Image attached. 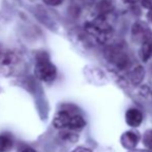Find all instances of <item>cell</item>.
<instances>
[{
	"label": "cell",
	"mask_w": 152,
	"mask_h": 152,
	"mask_svg": "<svg viewBox=\"0 0 152 152\" xmlns=\"http://www.w3.org/2000/svg\"><path fill=\"white\" fill-rule=\"evenodd\" d=\"M85 31L98 44H106L112 37V27L108 24L104 17L99 16L92 22H87L84 26Z\"/></svg>",
	"instance_id": "1"
},
{
	"label": "cell",
	"mask_w": 152,
	"mask_h": 152,
	"mask_svg": "<svg viewBox=\"0 0 152 152\" xmlns=\"http://www.w3.org/2000/svg\"><path fill=\"white\" fill-rule=\"evenodd\" d=\"M35 75L42 82L50 83L56 79L57 68L49 59L46 52H38L36 55Z\"/></svg>",
	"instance_id": "2"
},
{
	"label": "cell",
	"mask_w": 152,
	"mask_h": 152,
	"mask_svg": "<svg viewBox=\"0 0 152 152\" xmlns=\"http://www.w3.org/2000/svg\"><path fill=\"white\" fill-rule=\"evenodd\" d=\"M21 59L16 53L14 52H4L0 53V74L12 75L18 69L20 66Z\"/></svg>",
	"instance_id": "3"
},
{
	"label": "cell",
	"mask_w": 152,
	"mask_h": 152,
	"mask_svg": "<svg viewBox=\"0 0 152 152\" xmlns=\"http://www.w3.org/2000/svg\"><path fill=\"white\" fill-rule=\"evenodd\" d=\"M106 56L109 61L114 63L119 69H124L129 64V59L127 55L117 49H109L108 52L106 53Z\"/></svg>",
	"instance_id": "4"
},
{
	"label": "cell",
	"mask_w": 152,
	"mask_h": 152,
	"mask_svg": "<svg viewBox=\"0 0 152 152\" xmlns=\"http://www.w3.org/2000/svg\"><path fill=\"white\" fill-rule=\"evenodd\" d=\"M72 113L67 110H61L55 115L54 119H53V125L54 127L59 128V129H63V128H68L69 125L70 119H72Z\"/></svg>",
	"instance_id": "5"
},
{
	"label": "cell",
	"mask_w": 152,
	"mask_h": 152,
	"mask_svg": "<svg viewBox=\"0 0 152 152\" xmlns=\"http://www.w3.org/2000/svg\"><path fill=\"white\" fill-rule=\"evenodd\" d=\"M125 121L132 127H138L143 121V114L138 109H128L125 113Z\"/></svg>",
	"instance_id": "6"
},
{
	"label": "cell",
	"mask_w": 152,
	"mask_h": 152,
	"mask_svg": "<svg viewBox=\"0 0 152 152\" xmlns=\"http://www.w3.org/2000/svg\"><path fill=\"white\" fill-rule=\"evenodd\" d=\"M140 58L142 61L147 62L152 57V35L148 34L142 42V46L140 49Z\"/></svg>",
	"instance_id": "7"
},
{
	"label": "cell",
	"mask_w": 152,
	"mask_h": 152,
	"mask_svg": "<svg viewBox=\"0 0 152 152\" xmlns=\"http://www.w3.org/2000/svg\"><path fill=\"white\" fill-rule=\"evenodd\" d=\"M140 137L134 132H126L121 137V144L126 149H134L138 145Z\"/></svg>",
	"instance_id": "8"
},
{
	"label": "cell",
	"mask_w": 152,
	"mask_h": 152,
	"mask_svg": "<svg viewBox=\"0 0 152 152\" xmlns=\"http://www.w3.org/2000/svg\"><path fill=\"white\" fill-rule=\"evenodd\" d=\"M145 77V69L143 66L138 65L130 72L129 74V80L134 85H139L142 83Z\"/></svg>",
	"instance_id": "9"
},
{
	"label": "cell",
	"mask_w": 152,
	"mask_h": 152,
	"mask_svg": "<svg viewBox=\"0 0 152 152\" xmlns=\"http://www.w3.org/2000/svg\"><path fill=\"white\" fill-rule=\"evenodd\" d=\"M114 10V1L113 0H100L97 3V10L102 17L110 14Z\"/></svg>",
	"instance_id": "10"
},
{
	"label": "cell",
	"mask_w": 152,
	"mask_h": 152,
	"mask_svg": "<svg viewBox=\"0 0 152 152\" xmlns=\"http://www.w3.org/2000/svg\"><path fill=\"white\" fill-rule=\"evenodd\" d=\"M86 124L84 118H83L81 115L79 114H74L72 116V119H70L69 125H68V128L72 130H77V129H81L83 128Z\"/></svg>",
	"instance_id": "11"
},
{
	"label": "cell",
	"mask_w": 152,
	"mask_h": 152,
	"mask_svg": "<svg viewBox=\"0 0 152 152\" xmlns=\"http://www.w3.org/2000/svg\"><path fill=\"white\" fill-rule=\"evenodd\" d=\"M12 148V139L8 134H0V152H10Z\"/></svg>",
	"instance_id": "12"
},
{
	"label": "cell",
	"mask_w": 152,
	"mask_h": 152,
	"mask_svg": "<svg viewBox=\"0 0 152 152\" xmlns=\"http://www.w3.org/2000/svg\"><path fill=\"white\" fill-rule=\"evenodd\" d=\"M61 137L64 140H68V141H70V142H75V141L78 140V136H77L76 134H74V132H68V130L61 132Z\"/></svg>",
	"instance_id": "13"
},
{
	"label": "cell",
	"mask_w": 152,
	"mask_h": 152,
	"mask_svg": "<svg viewBox=\"0 0 152 152\" xmlns=\"http://www.w3.org/2000/svg\"><path fill=\"white\" fill-rule=\"evenodd\" d=\"M144 144L146 147H148L152 150V130H148L144 136Z\"/></svg>",
	"instance_id": "14"
},
{
	"label": "cell",
	"mask_w": 152,
	"mask_h": 152,
	"mask_svg": "<svg viewBox=\"0 0 152 152\" xmlns=\"http://www.w3.org/2000/svg\"><path fill=\"white\" fill-rule=\"evenodd\" d=\"M44 3H46L47 5H51V6H57L60 5L64 0H42Z\"/></svg>",
	"instance_id": "15"
},
{
	"label": "cell",
	"mask_w": 152,
	"mask_h": 152,
	"mask_svg": "<svg viewBox=\"0 0 152 152\" xmlns=\"http://www.w3.org/2000/svg\"><path fill=\"white\" fill-rule=\"evenodd\" d=\"M141 3H142L143 7L149 10H152V0H141Z\"/></svg>",
	"instance_id": "16"
},
{
	"label": "cell",
	"mask_w": 152,
	"mask_h": 152,
	"mask_svg": "<svg viewBox=\"0 0 152 152\" xmlns=\"http://www.w3.org/2000/svg\"><path fill=\"white\" fill-rule=\"evenodd\" d=\"M72 152H92V151L89 148H86V147H78V148H76Z\"/></svg>",
	"instance_id": "17"
},
{
	"label": "cell",
	"mask_w": 152,
	"mask_h": 152,
	"mask_svg": "<svg viewBox=\"0 0 152 152\" xmlns=\"http://www.w3.org/2000/svg\"><path fill=\"white\" fill-rule=\"evenodd\" d=\"M20 152H36L34 150L33 148H30V147H26V148H24L23 150H21Z\"/></svg>",
	"instance_id": "18"
},
{
	"label": "cell",
	"mask_w": 152,
	"mask_h": 152,
	"mask_svg": "<svg viewBox=\"0 0 152 152\" xmlns=\"http://www.w3.org/2000/svg\"><path fill=\"white\" fill-rule=\"evenodd\" d=\"M139 0H123L124 3H127V4H134L137 3Z\"/></svg>",
	"instance_id": "19"
},
{
	"label": "cell",
	"mask_w": 152,
	"mask_h": 152,
	"mask_svg": "<svg viewBox=\"0 0 152 152\" xmlns=\"http://www.w3.org/2000/svg\"><path fill=\"white\" fill-rule=\"evenodd\" d=\"M147 18H148V20L152 23V10H149L148 15H147Z\"/></svg>",
	"instance_id": "20"
}]
</instances>
